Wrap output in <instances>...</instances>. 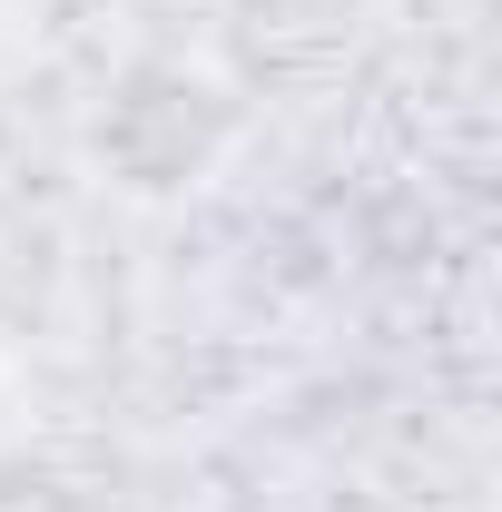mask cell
<instances>
[{
	"label": "cell",
	"instance_id": "1",
	"mask_svg": "<svg viewBox=\"0 0 502 512\" xmlns=\"http://www.w3.org/2000/svg\"><path fill=\"white\" fill-rule=\"evenodd\" d=\"M247 138V89L207 60H128L89 119V168L138 207L197 197Z\"/></svg>",
	"mask_w": 502,
	"mask_h": 512
},
{
	"label": "cell",
	"instance_id": "2",
	"mask_svg": "<svg viewBox=\"0 0 502 512\" xmlns=\"http://www.w3.org/2000/svg\"><path fill=\"white\" fill-rule=\"evenodd\" d=\"M306 512H404L394 493H375V483H335V493H315Z\"/></svg>",
	"mask_w": 502,
	"mask_h": 512
}]
</instances>
